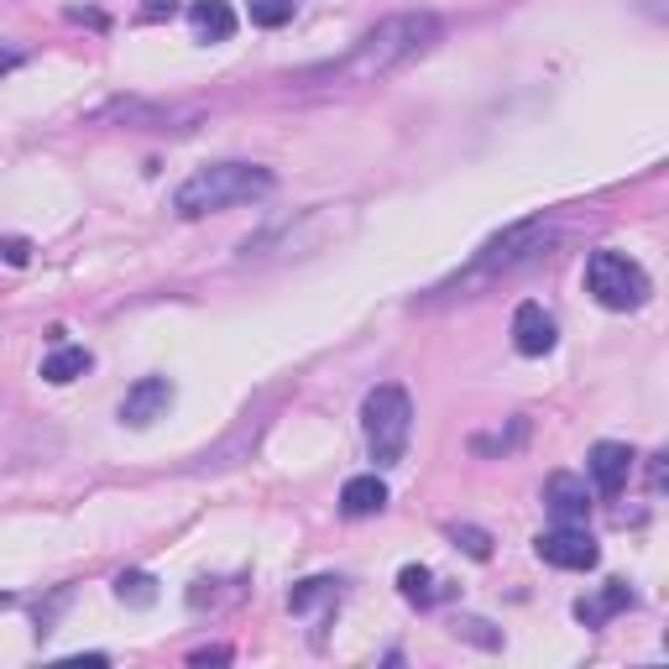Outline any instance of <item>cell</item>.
Wrapping results in <instances>:
<instances>
[{"mask_svg":"<svg viewBox=\"0 0 669 669\" xmlns=\"http://www.w3.org/2000/svg\"><path fill=\"white\" fill-rule=\"evenodd\" d=\"M445 32V21L434 11H398V17L377 21L367 38L351 42V53L325 63V69H309L303 79H319V84H382V79L403 74L413 58H424Z\"/></svg>","mask_w":669,"mask_h":669,"instance_id":"cell-1","label":"cell"},{"mask_svg":"<svg viewBox=\"0 0 669 669\" xmlns=\"http://www.w3.org/2000/svg\"><path fill=\"white\" fill-rule=\"evenodd\" d=\"M278 188V173L261 163H209L199 173H188L178 194H173V215L178 220H205L230 205H251L261 194Z\"/></svg>","mask_w":669,"mask_h":669,"instance_id":"cell-2","label":"cell"},{"mask_svg":"<svg viewBox=\"0 0 669 669\" xmlns=\"http://www.w3.org/2000/svg\"><path fill=\"white\" fill-rule=\"evenodd\" d=\"M361 434H367V450H372V461L382 471L403 461L409 434H413V403L398 382H382V388L367 392V403H361Z\"/></svg>","mask_w":669,"mask_h":669,"instance_id":"cell-3","label":"cell"},{"mask_svg":"<svg viewBox=\"0 0 669 669\" xmlns=\"http://www.w3.org/2000/svg\"><path fill=\"white\" fill-rule=\"evenodd\" d=\"M586 294L601 303V309H617V315H628V309H644L649 303V272L638 267L632 257L622 251H591L586 257Z\"/></svg>","mask_w":669,"mask_h":669,"instance_id":"cell-4","label":"cell"},{"mask_svg":"<svg viewBox=\"0 0 669 669\" xmlns=\"http://www.w3.org/2000/svg\"><path fill=\"white\" fill-rule=\"evenodd\" d=\"M544 241H549V220H518L507 225L502 236H492V241L471 257V267L461 272V288H471V282H492L502 278V272H513V267H523V261H534L544 251Z\"/></svg>","mask_w":669,"mask_h":669,"instance_id":"cell-5","label":"cell"},{"mask_svg":"<svg viewBox=\"0 0 669 669\" xmlns=\"http://www.w3.org/2000/svg\"><path fill=\"white\" fill-rule=\"evenodd\" d=\"M534 549H539V559H544V565H555V570H591L596 559H601L596 539L580 528V523H559V528L539 534Z\"/></svg>","mask_w":669,"mask_h":669,"instance_id":"cell-6","label":"cell"},{"mask_svg":"<svg viewBox=\"0 0 669 669\" xmlns=\"http://www.w3.org/2000/svg\"><path fill=\"white\" fill-rule=\"evenodd\" d=\"M173 382L167 377H142V382H131L126 398H121V424L126 429H147L152 419H163L173 409Z\"/></svg>","mask_w":669,"mask_h":669,"instance_id":"cell-7","label":"cell"},{"mask_svg":"<svg viewBox=\"0 0 669 669\" xmlns=\"http://www.w3.org/2000/svg\"><path fill=\"white\" fill-rule=\"evenodd\" d=\"M632 465H638V455H632V445H617V440H601V445H591V455H586V471H591V486L601 492V497H617L622 486H628Z\"/></svg>","mask_w":669,"mask_h":669,"instance_id":"cell-8","label":"cell"},{"mask_svg":"<svg viewBox=\"0 0 669 669\" xmlns=\"http://www.w3.org/2000/svg\"><path fill=\"white\" fill-rule=\"evenodd\" d=\"M555 319H549V309L544 303H534V298H523L518 309H513V346H518V356H549L555 351Z\"/></svg>","mask_w":669,"mask_h":669,"instance_id":"cell-9","label":"cell"},{"mask_svg":"<svg viewBox=\"0 0 669 669\" xmlns=\"http://www.w3.org/2000/svg\"><path fill=\"white\" fill-rule=\"evenodd\" d=\"M544 507L555 513V523H586L591 518V486L570 476V471H555L544 482Z\"/></svg>","mask_w":669,"mask_h":669,"instance_id":"cell-10","label":"cell"},{"mask_svg":"<svg viewBox=\"0 0 669 669\" xmlns=\"http://www.w3.org/2000/svg\"><path fill=\"white\" fill-rule=\"evenodd\" d=\"M188 27H194L199 42H230L236 38V11H230V0H194Z\"/></svg>","mask_w":669,"mask_h":669,"instance_id":"cell-11","label":"cell"},{"mask_svg":"<svg viewBox=\"0 0 669 669\" xmlns=\"http://www.w3.org/2000/svg\"><path fill=\"white\" fill-rule=\"evenodd\" d=\"M388 507V482L382 476H351V482L340 486V513L346 518H372V513H382Z\"/></svg>","mask_w":669,"mask_h":669,"instance_id":"cell-12","label":"cell"},{"mask_svg":"<svg viewBox=\"0 0 669 669\" xmlns=\"http://www.w3.org/2000/svg\"><path fill=\"white\" fill-rule=\"evenodd\" d=\"M632 601H638V596L628 591V580H607V586H601L596 596H580V601H576V617L586 622V628H601L607 617L628 613Z\"/></svg>","mask_w":669,"mask_h":669,"instance_id":"cell-13","label":"cell"},{"mask_svg":"<svg viewBox=\"0 0 669 669\" xmlns=\"http://www.w3.org/2000/svg\"><path fill=\"white\" fill-rule=\"evenodd\" d=\"M94 367V356L84 351V346H63L58 340L53 351L42 356V382H53V388H69V382H79V377Z\"/></svg>","mask_w":669,"mask_h":669,"instance_id":"cell-14","label":"cell"},{"mask_svg":"<svg viewBox=\"0 0 669 669\" xmlns=\"http://www.w3.org/2000/svg\"><path fill=\"white\" fill-rule=\"evenodd\" d=\"M319 601H340V580L334 576H315V580H298L294 591H288V607L294 613H309Z\"/></svg>","mask_w":669,"mask_h":669,"instance_id":"cell-15","label":"cell"},{"mask_svg":"<svg viewBox=\"0 0 669 669\" xmlns=\"http://www.w3.org/2000/svg\"><path fill=\"white\" fill-rule=\"evenodd\" d=\"M398 591H403V601H413V607H434V576H429L424 565H403L398 570Z\"/></svg>","mask_w":669,"mask_h":669,"instance_id":"cell-16","label":"cell"},{"mask_svg":"<svg viewBox=\"0 0 669 669\" xmlns=\"http://www.w3.org/2000/svg\"><path fill=\"white\" fill-rule=\"evenodd\" d=\"M115 596L126 601V607H152L157 601V580L147 570H126V576H115Z\"/></svg>","mask_w":669,"mask_h":669,"instance_id":"cell-17","label":"cell"},{"mask_svg":"<svg viewBox=\"0 0 669 669\" xmlns=\"http://www.w3.org/2000/svg\"><path fill=\"white\" fill-rule=\"evenodd\" d=\"M523 440H528V419H513V429H507V434H492V440H486V434H476V440H471V450H476V455H507V450H518Z\"/></svg>","mask_w":669,"mask_h":669,"instance_id":"cell-18","label":"cell"},{"mask_svg":"<svg viewBox=\"0 0 669 669\" xmlns=\"http://www.w3.org/2000/svg\"><path fill=\"white\" fill-rule=\"evenodd\" d=\"M298 11V0H251V27H288Z\"/></svg>","mask_w":669,"mask_h":669,"instance_id":"cell-19","label":"cell"},{"mask_svg":"<svg viewBox=\"0 0 669 669\" xmlns=\"http://www.w3.org/2000/svg\"><path fill=\"white\" fill-rule=\"evenodd\" d=\"M450 539L461 544L471 559H492V534H486V528H471V523H465V528H450Z\"/></svg>","mask_w":669,"mask_h":669,"instance_id":"cell-20","label":"cell"},{"mask_svg":"<svg viewBox=\"0 0 669 669\" xmlns=\"http://www.w3.org/2000/svg\"><path fill=\"white\" fill-rule=\"evenodd\" d=\"M492 622H482V617H455V638H471V644H482V649H497L502 632H486Z\"/></svg>","mask_w":669,"mask_h":669,"instance_id":"cell-21","label":"cell"},{"mask_svg":"<svg viewBox=\"0 0 669 669\" xmlns=\"http://www.w3.org/2000/svg\"><path fill=\"white\" fill-rule=\"evenodd\" d=\"M178 17V0H147L142 6V21H173Z\"/></svg>","mask_w":669,"mask_h":669,"instance_id":"cell-22","label":"cell"},{"mask_svg":"<svg viewBox=\"0 0 669 669\" xmlns=\"http://www.w3.org/2000/svg\"><path fill=\"white\" fill-rule=\"evenodd\" d=\"M0 257L11 261V267H27V257H32V246L21 241V236H11V241H0Z\"/></svg>","mask_w":669,"mask_h":669,"instance_id":"cell-23","label":"cell"},{"mask_svg":"<svg viewBox=\"0 0 669 669\" xmlns=\"http://www.w3.org/2000/svg\"><path fill=\"white\" fill-rule=\"evenodd\" d=\"M665 461H669L665 450H659V455H649V486H653V492H665Z\"/></svg>","mask_w":669,"mask_h":669,"instance_id":"cell-24","label":"cell"},{"mask_svg":"<svg viewBox=\"0 0 669 669\" xmlns=\"http://www.w3.org/2000/svg\"><path fill=\"white\" fill-rule=\"evenodd\" d=\"M230 659V649H199V653H188V665H225Z\"/></svg>","mask_w":669,"mask_h":669,"instance_id":"cell-25","label":"cell"},{"mask_svg":"<svg viewBox=\"0 0 669 669\" xmlns=\"http://www.w3.org/2000/svg\"><path fill=\"white\" fill-rule=\"evenodd\" d=\"M11 69H21V53L17 48H0V79L11 74Z\"/></svg>","mask_w":669,"mask_h":669,"instance_id":"cell-26","label":"cell"}]
</instances>
